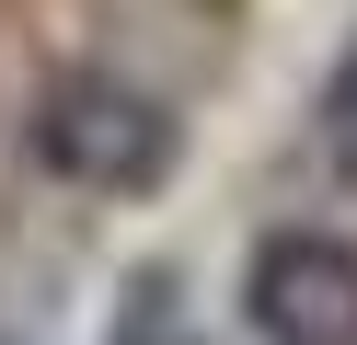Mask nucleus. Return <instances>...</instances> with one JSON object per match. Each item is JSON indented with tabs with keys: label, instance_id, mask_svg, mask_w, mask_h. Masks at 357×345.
<instances>
[{
	"label": "nucleus",
	"instance_id": "nucleus-1",
	"mask_svg": "<svg viewBox=\"0 0 357 345\" xmlns=\"http://www.w3.org/2000/svg\"><path fill=\"white\" fill-rule=\"evenodd\" d=\"M35 161H47L58 184H81V196H162L173 161H185V127H173V104H150L139 81L81 69V81H58L47 104H35Z\"/></svg>",
	"mask_w": 357,
	"mask_h": 345
},
{
	"label": "nucleus",
	"instance_id": "nucleus-2",
	"mask_svg": "<svg viewBox=\"0 0 357 345\" xmlns=\"http://www.w3.org/2000/svg\"><path fill=\"white\" fill-rule=\"evenodd\" d=\"M242 322H254V345H357V242L277 230L242 265Z\"/></svg>",
	"mask_w": 357,
	"mask_h": 345
},
{
	"label": "nucleus",
	"instance_id": "nucleus-3",
	"mask_svg": "<svg viewBox=\"0 0 357 345\" xmlns=\"http://www.w3.org/2000/svg\"><path fill=\"white\" fill-rule=\"evenodd\" d=\"M323 127H334V161L357 173V46H346V69H334V92H323Z\"/></svg>",
	"mask_w": 357,
	"mask_h": 345
}]
</instances>
